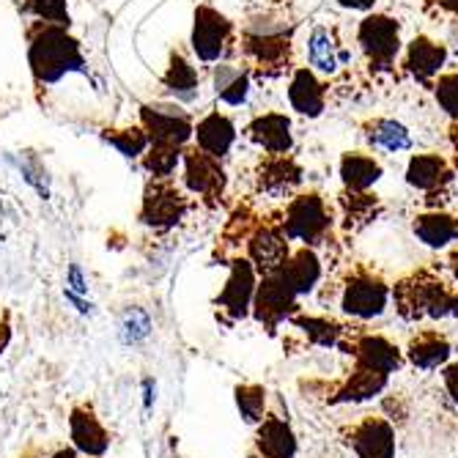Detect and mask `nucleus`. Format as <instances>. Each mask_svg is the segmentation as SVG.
I'll return each instance as SVG.
<instances>
[{
  "label": "nucleus",
  "mask_w": 458,
  "mask_h": 458,
  "mask_svg": "<svg viewBox=\"0 0 458 458\" xmlns=\"http://www.w3.org/2000/svg\"><path fill=\"white\" fill-rule=\"evenodd\" d=\"M390 300L403 321H445L458 316V288H453L437 269L423 267L403 275L390 285Z\"/></svg>",
  "instance_id": "obj_1"
},
{
  "label": "nucleus",
  "mask_w": 458,
  "mask_h": 458,
  "mask_svg": "<svg viewBox=\"0 0 458 458\" xmlns=\"http://www.w3.org/2000/svg\"><path fill=\"white\" fill-rule=\"evenodd\" d=\"M30 66L38 82H55L69 72H82L86 61L61 25H45L30 41Z\"/></svg>",
  "instance_id": "obj_2"
},
{
  "label": "nucleus",
  "mask_w": 458,
  "mask_h": 458,
  "mask_svg": "<svg viewBox=\"0 0 458 458\" xmlns=\"http://www.w3.org/2000/svg\"><path fill=\"white\" fill-rule=\"evenodd\" d=\"M341 310L357 321L385 316L390 305V283L365 264H354L341 285Z\"/></svg>",
  "instance_id": "obj_3"
},
{
  "label": "nucleus",
  "mask_w": 458,
  "mask_h": 458,
  "mask_svg": "<svg viewBox=\"0 0 458 458\" xmlns=\"http://www.w3.org/2000/svg\"><path fill=\"white\" fill-rule=\"evenodd\" d=\"M357 45L373 77H387L401 55V22L390 14H365L357 25Z\"/></svg>",
  "instance_id": "obj_4"
},
{
  "label": "nucleus",
  "mask_w": 458,
  "mask_h": 458,
  "mask_svg": "<svg viewBox=\"0 0 458 458\" xmlns=\"http://www.w3.org/2000/svg\"><path fill=\"white\" fill-rule=\"evenodd\" d=\"M288 242H300L302 247L327 244L332 236V212L318 192H302L291 198L280 223Z\"/></svg>",
  "instance_id": "obj_5"
},
{
  "label": "nucleus",
  "mask_w": 458,
  "mask_h": 458,
  "mask_svg": "<svg viewBox=\"0 0 458 458\" xmlns=\"http://www.w3.org/2000/svg\"><path fill=\"white\" fill-rule=\"evenodd\" d=\"M297 291L288 285L283 272L264 275L261 283L256 285V297H253V316L256 321L267 329L275 332L283 321H288L297 313Z\"/></svg>",
  "instance_id": "obj_6"
},
{
  "label": "nucleus",
  "mask_w": 458,
  "mask_h": 458,
  "mask_svg": "<svg viewBox=\"0 0 458 458\" xmlns=\"http://www.w3.org/2000/svg\"><path fill=\"white\" fill-rule=\"evenodd\" d=\"M354 61L352 47H346V41L341 36V28L335 25H313L308 36V64L313 72L338 77L344 69H349Z\"/></svg>",
  "instance_id": "obj_7"
},
{
  "label": "nucleus",
  "mask_w": 458,
  "mask_h": 458,
  "mask_svg": "<svg viewBox=\"0 0 458 458\" xmlns=\"http://www.w3.org/2000/svg\"><path fill=\"white\" fill-rule=\"evenodd\" d=\"M346 445L357 458H395V428L382 414H365L346 431Z\"/></svg>",
  "instance_id": "obj_8"
},
{
  "label": "nucleus",
  "mask_w": 458,
  "mask_h": 458,
  "mask_svg": "<svg viewBox=\"0 0 458 458\" xmlns=\"http://www.w3.org/2000/svg\"><path fill=\"white\" fill-rule=\"evenodd\" d=\"M231 33L233 25L220 12H215L212 6H198L195 25H192V50L200 61L206 64L220 61L228 50Z\"/></svg>",
  "instance_id": "obj_9"
},
{
  "label": "nucleus",
  "mask_w": 458,
  "mask_h": 458,
  "mask_svg": "<svg viewBox=\"0 0 458 458\" xmlns=\"http://www.w3.org/2000/svg\"><path fill=\"white\" fill-rule=\"evenodd\" d=\"M140 118H143V127L148 130L151 143L184 146L195 130L190 115L176 105H146L140 110Z\"/></svg>",
  "instance_id": "obj_10"
},
{
  "label": "nucleus",
  "mask_w": 458,
  "mask_h": 458,
  "mask_svg": "<svg viewBox=\"0 0 458 458\" xmlns=\"http://www.w3.org/2000/svg\"><path fill=\"white\" fill-rule=\"evenodd\" d=\"M346 349V354L354 357L357 365L373 368L379 373H398L403 368V352L385 335H377V332H362V335H354L352 344H341Z\"/></svg>",
  "instance_id": "obj_11"
},
{
  "label": "nucleus",
  "mask_w": 458,
  "mask_h": 458,
  "mask_svg": "<svg viewBox=\"0 0 458 458\" xmlns=\"http://www.w3.org/2000/svg\"><path fill=\"white\" fill-rule=\"evenodd\" d=\"M256 269L250 264V259H236L231 264V275L225 280V288L220 291L217 305L223 313L231 316V321L244 318L253 310V297H256Z\"/></svg>",
  "instance_id": "obj_12"
},
{
  "label": "nucleus",
  "mask_w": 458,
  "mask_h": 458,
  "mask_svg": "<svg viewBox=\"0 0 458 458\" xmlns=\"http://www.w3.org/2000/svg\"><path fill=\"white\" fill-rule=\"evenodd\" d=\"M288 256H291V247H288V239L280 225H261L259 231L250 233L247 259L253 264L256 275L264 277V275L280 272L283 264L288 261Z\"/></svg>",
  "instance_id": "obj_13"
},
{
  "label": "nucleus",
  "mask_w": 458,
  "mask_h": 458,
  "mask_svg": "<svg viewBox=\"0 0 458 458\" xmlns=\"http://www.w3.org/2000/svg\"><path fill=\"white\" fill-rule=\"evenodd\" d=\"M447 64V47L439 45V41L428 38V36H414L406 53H403V74H409L411 80H418L420 86H434V80L442 74Z\"/></svg>",
  "instance_id": "obj_14"
},
{
  "label": "nucleus",
  "mask_w": 458,
  "mask_h": 458,
  "mask_svg": "<svg viewBox=\"0 0 458 458\" xmlns=\"http://www.w3.org/2000/svg\"><path fill=\"white\" fill-rule=\"evenodd\" d=\"M242 53L253 61L264 74H280L291 64V30L277 36H253L244 33Z\"/></svg>",
  "instance_id": "obj_15"
},
{
  "label": "nucleus",
  "mask_w": 458,
  "mask_h": 458,
  "mask_svg": "<svg viewBox=\"0 0 458 458\" xmlns=\"http://www.w3.org/2000/svg\"><path fill=\"white\" fill-rule=\"evenodd\" d=\"M187 215V200L184 195L171 184H148L143 198V212L140 220L154 228H171Z\"/></svg>",
  "instance_id": "obj_16"
},
{
  "label": "nucleus",
  "mask_w": 458,
  "mask_h": 458,
  "mask_svg": "<svg viewBox=\"0 0 458 458\" xmlns=\"http://www.w3.org/2000/svg\"><path fill=\"white\" fill-rule=\"evenodd\" d=\"M455 179V171L450 159H445L442 154H414L406 165V184L420 190V192H439L447 190Z\"/></svg>",
  "instance_id": "obj_17"
},
{
  "label": "nucleus",
  "mask_w": 458,
  "mask_h": 458,
  "mask_svg": "<svg viewBox=\"0 0 458 458\" xmlns=\"http://www.w3.org/2000/svg\"><path fill=\"white\" fill-rule=\"evenodd\" d=\"M302 184V168L288 154H269L259 168V192L267 198H288Z\"/></svg>",
  "instance_id": "obj_18"
},
{
  "label": "nucleus",
  "mask_w": 458,
  "mask_h": 458,
  "mask_svg": "<svg viewBox=\"0 0 458 458\" xmlns=\"http://www.w3.org/2000/svg\"><path fill=\"white\" fill-rule=\"evenodd\" d=\"M69 434L74 442V450L89 455V458H102L110 447V434L99 423L97 414L89 406H74L69 418Z\"/></svg>",
  "instance_id": "obj_19"
},
{
  "label": "nucleus",
  "mask_w": 458,
  "mask_h": 458,
  "mask_svg": "<svg viewBox=\"0 0 458 458\" xmlns=\"http://www.w3.org/2000/svg\"><path fill=\"white\" fill-rule=\"evenodd\" d=\"M403 357L409 360V365H414L418 370H437V368H445L450 362L453 346H450L445 332H439V329H420L418 335L409 338Z\"/></svg>",
  "instance_id": "obj_20"
},
{
  "label": "nucleus",
  "mask_w": 458,
  "mask_h": 458,
  "mask_svg": "<svg viewBox=\"0 0 458 458\" xmlns=\"http://www.w3.org/2000/svg\"><path fill=\"white\" fill-rule=\"evenodd\" d=\"M184 162H187V176H184L187 187L195 195L206 198L209 203L217 200L223 195V190H225V174L217 165V159L209 157V154H203V151H187Z\"/></svg>",
  "instance_id": "obj_21"
},
{
  "label": "nucleus",
  "mask_w": 458,
  "mask_h": 458,
  "mask_svg": "<svg viewBox=\"0 0 458 458\" xmlns=\"http://www.w3.org/2000/svg\"><path fill=\"white\" fill-rule=\"evenodd\" d=\"M288 102L300 115L318 118L327 107V86L310 66H300L288 82Z\"/></svg>",
  "instance_id": "obj_22"
},
{
  "label": "nucleus",
  "mask_w": 458,
  "mask_h": 458,
  "mask_svg": "<svg viewBox=\"0 0 458 458\" xmlns=\"http://www.w3.org/2000/svg\"><path fill=\"white\" fill-rule=\"evenodd\" d=\"M387 385H390L387 373H379V370L354 362V370L346 377V382L335 390V395L329 398V403H365V401L379 398L387 390Z\"/></svg>",
  "instance_id": "obj_23"
},
{
  "label": "nucleus",
  "mask_w": 458,
  "mask_h": 458,
  "mask_svg": "<svg viewBox=\"0 0 458 458\" xmlns=\"http://www.w3.org/2000/svg\"><path fill=\"white\" fill-rule=\"evenodd\" d=\"M297 437L291 431L288 420L280 414H267L256 426V450L261 458H294L297 455Z\"/></svg>",
  "instance_id": "obj_24"
},
{
  "label": "nucleus",
  "mask_w": 458,
  "mask_h": 458,
  "mask_svg": "<svg viewBox=\"0 0 458 458\" xmlns=\"http://www.w3.org/2000/svg\"><path fill=\"white\" fill-rule=\"evenodd\" d=\"M244 132L250 140L269 154H288L291 146H294V138H291V121L283 113H264V115L253 118Z\"/></svg>",
  "instance_id": "obj_25"
},
{
  "label": "nucleus",
  "mask_w": 458,
  "mask_h": 458,
  "mask_svg": "<svg viewBox=\"0 0 458 458\" xmlns=\"http://www.w3.org/2000/svg\"><path fill=\"white\" fill-rule=\"evenodd\" d=\"M411 231L426 247L442 250L458 242V217L445 209H426L420 215H414Z\"/></svg>",
  "instance_id": "obj_26"
},
{
  "label": "nucleus",
  "mask_w": 458,
  "mask_h": 458,
  "mask_svg": "<svg viewBox=\"0 0 458 458\" xmlns=\"http://www.w3.org/2000/svg\"><path fill=\"white\" fill-rule=\"evenodd\" d=\"M195 140H198V151L203 154H209L215 159L225 157L236 140V127H233V121L223 113H209L206 115L198 127L192 130Z\"/></svg>",
  "instance_id": "obj_27"
},
{
  "label": "nucleus",
  "mask_w": 458,
  "mask_h": 458,
  "mask_svg": "<svg viewBox=\"0 0 458 458\" xmlns=\"http://www.w3.org/2000/svg\"><path fill=\"white\" fill-rule=\"evenodd\" d=\"M338 206H341V223L346 233H360L382 215V200L373 192L344 190L338 198Z\"/></svg>",
  "instance_id": "obj_28"
},
{
  "label": "nucleus",
  "mask_w": 458,
  "mask_h": 458,
  "mask_svg": "<svg viewBox=\"0 0 458 458\" xmlns=\"http://www.w3.org/2000/svg\"><path fill=\"white\" fill-rule=\"evenodd\" d=\"M280 272L288 280V285L297 291V297H305L321 280V259L313 247H300L297 253L288 256Z\"/></svg>",
  "instance_id": "obj_29"
},
{
  "label": "nucleus",
  "mask_w": 458,
  "mask_h": 458,
  "mask_svg": "<svg viewBox=\"0 0 458 458\" xmlns=\"http://www.w3.org/2000/svg\"><path fill=\"white\" fill-rule=\"evenodd\" d=\"M362 138L368 140L370 148L398 154L411 148V135L401 121L393 118H368L362 121Z\"/></svg>",
  "instance_id": "obj_30"
},
{
  "label": "nucleus",
  "mask_w": 458,
  "mask_h": 458,
  "mask_svg": "<svg viewBox=\"0 0 458 458\" xmlns=\"http://www.w3.org/2000/svg\"><path fill=\"white\" fill-rule=\"evenodd\" d=\"M382 179V162L365 151H346L341 157V182L344 190L368 192Z\"/></svg>",
  "instance_id": "obj_31"
},
{
  "label": "nucleus",
  "mask_w": 458,
  "mask_h": 458,
  "mask_svg": "<svg viewBox=\"0 0 458 458\" xmlns=\"http://www.w3.org/2000/svg\"><path fill=\"white\" fill-rule=\"evenodd\" d=\"M288 321L294 324L313 346H321V349H335V346H341L344 344V335H346V329L338 321L327 318V316H302V313H294Z\"/></svg>",
  "instance_id": "obj_32"
},
{
  "label": "nucleus",
  "mask_w": 458,
  "mask_h": 458,
  "mask_svg": "<svg viewBox=\"0 0 458 458\" xmlns=\"http://www.w3.org/2000/svg\"><path fill=\"white\" fill-rule=\"evenodd\" d=\"M165 89L174 91L179 99H195L198 97V72L179 53L171 58V66H168V72H165Z\"/></svg>",
  "instance_id": "obj_33"
},
{
  "label": "nucleus",
  "mask_w": 458,
  "mask_h": 458,
  "mask_svg": "<svg viewBox=\"0 0 458 458\" xmlns=\"http://www.w3.org/2000/svg\"><path fill=\"white\" fill-rule=\"evenodd\" d=\"M236 409L247 426H259L267 418V387L264 385H236Z\"/></svg>",
  "instance_id": "obj_34"
},
{
  "label": "nucleus",
  "mask_w": 458,
  "mask_h": 458,
  "mask_svg": "<svg viewBox=\"0 0 458 458\" xmlns=\"http://www.w3.org/2000/svg\"><path fill=\"white\" fill-rule=\"evenodd\" d=\"M151 316L143 310V308H130L127 313L121 316V324H118V341L123 346H138L143 344L148 335H151Z\"/></svg>",
  "instance_id": "obj_35"
},
{
  "label": "nucleus",
  "mask_w": 458,
  "mask_h": 458,
  "mask_svg": "<svg viewBox=\"0 0 458 458\" xmlns=\"http://www.w3.org/2000/svg\"><path fill=\"white\" fill-rule=\"evenodd\" d=\"M179 165V146L171 143H151L146 154V171L157 179H168Z\"/></svg>",
  "instance_id": "obj_36"
},
{
  "label": "nucleus",
  "mask_w": 458,
  "mask_h": 458,
  "mask_svg": "<svg viewBox=\"0 0 458 458\" xmlns=\"http://www.w3.org/2000/svg\"><path fill=\"white\" fill-rule=\"evenodd\" d=\"M434 97H437V105L453 118L458 121V72H445L434 80Z\"/></svg>",
  "instance_id": "obj_37"
},
{
  "label": "nucleus",
  "mask_w": 458,
  "mask_h": 458,
  "mask_svg": "<svg viewBox=\"0 0 458 458\" xmlns=\"http://www.w3.org/2000/svg\"><path fill=\"white\" fill-rule=\"evenodd\" d=\"M105 140L113 148H118V154L130 157V159L140 157L146 151V146H148V135L140 132V130H113V132L105 135Z\"/></svg>",
  "instance_id": "obj_38"
},
{
  "label": "nucleus",
  "mask_w": 458,
  "mask_h": 458,
  "mask_svg": "<svg viewBox=\"0 0 458 458\" xmlns=\"http://www.w3.org/2000/svg\"><path fill=\"white\" fill-rule=\"evenodd\" d=\"M28 12H33L38 20H45L47 25H69V9L66 0H28Z\"/></svg>",
  "instance_id": "obj_39"
},
{
  "label": "nucleus",
  "mask_w": 458,
  "mask_h": 458,
  "mask_svg": "<svg viewBox=\"0 0 458 458\" xmlns=\"http://www.w3.org/2000/svg\"><path fill=\"white\" fill-rule=\"evenodd\" d=\"M20 171H22V179L41 195V198H50V179H47V171L41 168V162L36 157H25L20 162Z\"/></svg>",
  "instance_id": "obj_40"
},
{
  "label": "nucleus",
  "mask_w": 458,
  "mask_h": 458,
  "mask_svg": "<svg viewBox=\"0 0 458 458\" xmlns=\"http://www.w3.org/2000/svg\"><path fill=\"white\" fill-rule=\"evenodd\" d=\"M288 30H291L288 20L277 14H259L253 20H247V28H244V33H253V36H277Z\"/></svg>",
  "instance_id": "obj_41"
},
{
  "label": "nucleus",
  "mask_w": 458,
  "mask_h": 458,
  "mask_svg": "<svg viewBox=\"0 0 458 458\" xmlns=\"http://www.w3.org/2000/svg\"><path fill=\"white\" fill-rule=\"evenodd\" d=\"M423 9L426 14L450 25L458 33V0H423Z\"/></svg>",
  "instance_id": "obj_42"
},
{
  "label": "nucleus",
  "mask_w": 458,
  "mask_h": 458,
  "mask_svg": "<svg viewBox=\"0 0 458 458\" xmlns=\"http://www.w3.org/2000/svg\"><path fill=\"white\" fill-rule=\"evenodd\" d=\"M247 91H250V77H247V72H242L231 86L225 89V91H220L217 97L225 102V105H231V107H239L244 99H247Z\"/></svg>",
  "instance_id": "obj_43"
},
{
  "label": "nucleus",
  "mask_w": 458,
  "mask_h": 458,
  "mask_svg": "<svg viewBox=\"0 0 458 458\" xmlns=\"http://www.w3.org/2000/svg\"><path fill=\"white\" fill-rule=\"evenodd\" d=\"M66 291H72V294H77V297H89V280L77 264H72L66 272Z\"/></svg>",
  "instance_id": "obj_44"
},
{
  "label": "nucleus",
  "mask_w": 458,
  "mask_h": 458,
  "mask_svg": "<svg viewBox=\"0 0 458 458\" xmlns=\"http://www.w3.org/2000/svg\"><path fill=\"white\" fill-rule=\"evenodd\" d=\"M442 382H445L447 395L458 403V360H453L442 368Z\"/></svg>",
  "instance_id": "obj_45"
},
{
  "label": "nucleus",
  "mask_w": 458,
  "mask_h": 458,
  "mask_svg": "<svg viewBox=\"0 0 458 458\" xmlns=\"http://www.w3.org/2000/svg\"><path fill=\"white\" fill-rule=\"evenodd\" d=\"M239 74H242V69H236V66H217V69H215V91H217V94L225 91Z\"/></svg>",
  "instance_id": "obj_46"
},
{
  "label": "nucleus",
  "mask_w": 458,
  "mask_h": 458,
  "mask_svg": "<svg viewBox=\"0 0 458 458\" xmlns=\"http://www.w3.org/2000/svg\"><path fill=\"white\" fill-rule=\"evenodd\" d=\"M64 297H66V302L74 305L77 313H82V316H91V313H94V302H91V300L77 297V294H72V291H66V288H64Z\"/></svg>",
  "instance_id": "obj_47"
},
{
  "label": "nucleus",
  "mask_w": 458,
  "mask_h": 458,
  "mask_svg": "<svg viewBox=\"0 0 458 458\" xmlns=\"http://www.w3.org/2000/svg\"><path fill=\"white\" fill-rule=\"evenodd\" d=\"M157 401V382L154 379H143V409L148 411Z\"/></svg>",
  "instance_id": "obj_48"
},
{
  "label": "nucleus",
  "mask_w": 458,
  "mask_h": 458,
  "mask_svg": "<svg viewBox=\"0 0 458 458\" xmlns=\"http://www.w3.org/2000/svg\"><path fill=\"white\" fill-rule=\"evenodd\" d=\"M344 9H352V12H370L377 6V0H338Z\"/></svg>",
  "instance_id": "obj_49"
},
{
  "label": "nucleus",
  "mask_w": 458,
  "mask_h": 458,
  "mask_svg": "<svg viewBox=\"0 0 458 458\" xmlns=\"http://www.w3.org/2000/svg\"><path fill=\"white\" fill-rule=\"evenodd\" d=\"M450 146H453V159H450V165H453V171L458 174V121H453L450 123Z\"/></svg>",
  "instance_id": "obj_50"
},
{
  "label": "nucleus",
  "mask_w": 458,
  "mask_h": 458,
  "mask_svg": "<svg viewBox=\"0 0 458 458\" xmlns=\"http://www.w3.org/2000/svg\"><path fill=\"white\" fill-rule=\"evenodd\" d=\"M447 269H450L453 280L458 283V250H453V253L447 256Z\"/></svg>",
  "instance_id": "obj_51"
},
{
  "label": "nucleus",
  "mask_w": 458,
  "mask_h": 458,
  "mask_svg": "<svg viewBox=\"0 0 458 458\" xmlns=\"http://www.w3.org/2000/svg\"><path fill=\"white\" fill-rule=\"evenodd\" d=\"M50 458H77V450H74V447H64V450L53 453Z\"/></svg>",
  "instance_id": "obj_52"
}]
</instances>
